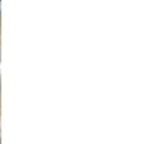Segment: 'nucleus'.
I'll return each instance as SVG.
<instances>
[{"instance_id":"1","label":"nucleus","mask_w":146,"mask_h":144,"mask_svg":"<svg viewBox=\"0 0 146 144\" xmlns=\"http://www.w3.org/2000/svg\"><path fill=\"white\" fill-rule=\"evenodd\" d=\"M0 15H2V0H0Z\"/></svg>"}]
</instances>
